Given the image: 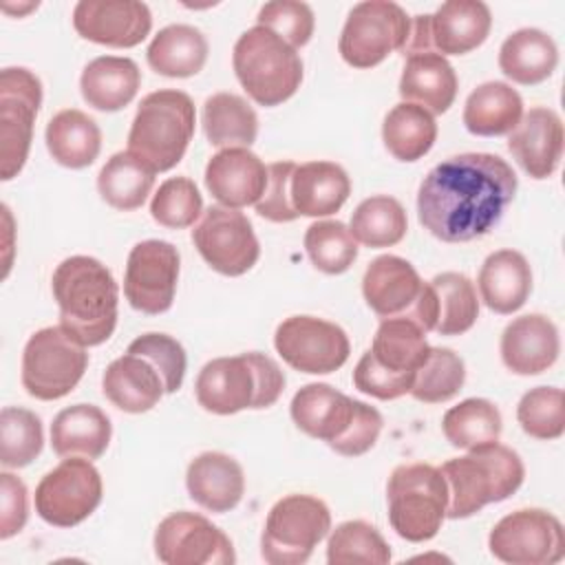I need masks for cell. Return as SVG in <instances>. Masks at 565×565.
Wrapping results in <instances>:
<instances>
[{"label":"cell","instance_id":"obj_1","mask_svg":"<svg viewBox=\"0 0 565 565\" xmlns=\"http://www.w3.org/2000/svg\"><path fill=\"white\" fill-rule=\"evenodd\" d=\"M516 174L499 154L463 152L437 163L417 192L424 230L444 243L486 236L516 194Z\"/></svg>","mask_w":565,"mask_h":565},{"label":"cell","instance_id":"obj_2","mask_svg":"<svg viewBox=\"0 0 565 565\" xmlns=\"http://www.w3.org/2000/svg\"><path fill=\"white\" fill-rule=\"evenodd\" d=\"M60 327L84 347L106 342L117 324L119 287L110 269L93 256L64 258L51 278Z\"/></svg>","mask_w":565,"mask_h":565},{"label":"cell","instance_id":"obj_3","mask_svg":"<svg viewBox=\"0 0 565 565\" xmlns=\"http://www.w3.org/2000/svg\"><path fill=\"white\" fill-rule=\"evenodd\" d=\"M289 411L302 433L327 441L344 457H360L371 450L384 424L377 408L322 382L305 384L294 395Z\"/></svg>","mask_w":565,"mask_h":565},{"label":"cell","instance_id":"obj_4","mask_svg":"<svg viewBox=\"0 0 565 565\" xmlns=\"http://www.w3.org/2000/svg\"><path fill=\"white\" fill-rule=\"evenodd\" d=\"M285 388V373L265 353L252 351L210 360L196 375V402L207 413L234 415L245 408H269Z\"/></svg>","mask_w":565,"mask_h":565},{"label":"cell","instance_id":"obj_5","mask_svg":"<svg viewBox=\"0 0 565 565\" xmlns=\"http://www.w3.org/2000/svg\"><path fill=\"white\" fill-rule=\"evenodd\" d=\"M439 470L448 490V519H468L488 503L508 499L525 477L521 457L499 441L448 459Z\"/></svg>","mask_w":565,"mask_h":565},{"label":"cell","instance_id":"obj_6","mask_svg":"<svg viewBox=\"0 0 565 565\" xmlns=\"http://www.w3.org/2000/svg\"><path fill=\"white\" fill-rule=\"evenodd\" d=\"M194 104L188 93L163 88L146 95L128 132V150L154 172L174 168L194 135Z\"/></svg>","mask_w":565,"mask_h":565},{"label":"cell","instance_id":"obj_7","mask_svg":"<svg viewBox=\"0 0 565 565\" xmlns=\"http://www.w3.org/2000/svg\"><path fill=\"white\" fill-rule=\"evenodd\" d=\"M232 64L241 86L260 106L287 102L302 82V60L296 49L258 24L236 40Z\"/></svg>","mask_w":565,"mask_h":565},{"label":"cell","instance_id":"obj_8","mask_svg":"<svg viewBox=\"0 0 565 565\" xmlns=\"http://www.w3.org/2000/svg\"><path fill=\"white\" fill-rule=\"evenodd\" d=\"M388 521L411 543L430 541L446 519L448 490L441 470L430 463L397 466L386 483Z\"/></svg>","mask_w":565,"mask_h":565},{"label":"cell","instance_id":"obj_9","mask_svg":"<svg viewBox=\"0 0 565 565\" xmlns=\"http://www.w3.org/2000/svg\"><path fill=\"white\" fill-rule=\"evenodd\" d=\"M329 530L331 512L322 499L287 494L278 499L267 514L260 554L269 565H302Z\"/></svg>","mask_w":565,"mask_h":565},{"label":"cell","instance_id":"obj_10","mask_svg":"<svg viewBox=\"0 0 565 565\" xmlns=\"http://www.w3.org/2000/svg\"><path fill=\"white\" fill-rule=\"evenodd\" d=\"M88 366V353L62 327L35 331L22 351V386L42 402L68 395Z\"/></svg>","mask_w":565,"mask_h":565},{"label":"cell","instance_id":"obj_11","mask_svg":"<svg viewBox=\"0 0 565 565\" xmlns=\"http://www.w3.org/2000/svg\"><path fill=\"white\" fill-rule=\"evenodd\" d=\"M408 33L411 18L397 2L366 0L349 11L338 51L349 66L371 68L393 51H402Z\"/></svg>","mask_w":565,"mask_h":565},{"label":"cell","instance_id":"obj_12","mask_svg":"<svg viewBox=\"0 0 565 565\" xmlns=\"http://www.w3.org/2000/svg\"><path fill=\"white\" fill-rule=\"evenodd\" d=\"M492 15L479 0H448L430 15L411 18L406 55L435 51L439 55H463L481 46L490 33Z\"/></svg>","mask_w":565,"mask_h":565},{"label":"cell","instance_id":"obj_13","mask_svg":"<svg viewBox=\"0 0 565 565\" xmlns=\"http://www.w3.org/2000/svg\"><path fill=\"white\" fill-rule=\"evenodd\" d=\"M99 470L86 457H64L35 488V512L55 527H73L102 503Z\"/></svg>","mask_w":565,"mask_h":565},{"label":"cell","instance_id":"obj_14","mask_svg":"<svg viewBox=\"0 0 565 565\" xmlns=\"http://www.w3.org/2000/svg\"><path fill=\"white\" fill-rule=\"evenodd\" d=\"M42 104L40 79L22 66L0 73V179L11 181L29 157L33 124Z\"/></svg>","mask_w":565,"mask_h":565},{"label":"cell","instance_id":"obj_15","mask_svg":"<svg viewBox=\"0 0 565 565\" xmlns=\"http://www.w3.org/2000/svg\"><path fill=\"white\" fill-rule=\"evenodd\" d=\"M488 547L510 565H554L565 556V532L552 512L523 508L494 523Z\"/></svg>","mask_w":565,"mask_h":565},{"label":"cell","instance_id":"obj_16","mask_svg":"<svg viewBox=\"0 0 565 565\" xmlns=\"http://www.w3.org/2000/svg\"><path fill=\"white\" fill-rule=\"evenodd\" d=\"M274 347L291 369L311 375L338 371L351 353L344 329L316 316H291L282 320L274 333Z\"/></svg>","mask_w":565,"mask_h":565},{"label":"cell","instance_id":"obj_17","mask_svg":"<svg viewBox=\"0 0 565 565\" xmlns=\"http://www.w3.org/2000/svg\"><path fill=\"white\" fill-rule=\"evenodd\" d=\"M192 243L203 260L223 276H243L260 256V245L249 218L223 205H212L203 212L192 230Z\"/></svg>","mask_w":565,"mask_h":565},{"label":"cell","instance_id":"obj_18","mask_svg":"<svg viewBox=\"0 0 565 565\" xmlns=\"http://www.w3.org/2000/svg\"><path fill=\"white\" fill-rule=\"evenodd\" d=\"M154 554L166 565H232L230 536L196 512H172L154 530Z\"/></svg>","mask_w":565,"mask_h":565},{"label":"cell","instance_id":"obj_19","mask_svg":"<svg viewBox=\"0 0 565 565\" xmlns=\"http://www.w3.org/2000/svg\"><path fill=\"white\" fill-rule=\"evenodd\" d=\"M179 249L159 238L137 243L126 263L124 294L132 309L157 316L172 307L179 282Z\"/></svg>","mask_w":565,"mask_h":565},{"label":"cell","instance_id":"obj_20","mask_svg":"<svg viewBox=\"0 0 565 565\" xmlns=\"http://www.w3.org/2000/svg\"><path fill=\"white\" fill-rule=\"evenodd\" d=\"M73 26L84 40L130 49L148 38L152 13L137 0H79L73 9Z\"/></svg>","mask_w":565,"mask_h":565},{"label":"cell","instance_id":"obj_21","mask_svg":"<svg viewBox=\"0 0 565 565\" xmlns=\"http://www.w3.org/2000/svg\"><path fill=\"white\" fill-rule=\"evenodd\" d=\"M563 121L556 110L530 108L508 137V150L532 179H547L563 157Z\"/></svg>","mask_w":565,"mask_h":565},{"label":"cell","instance_id":"obj_22","mask_svg":"<svg viewBox=\"0 0 565 565\" xmlns=\"http://www.w3.org/2000/svg\"><path fill=\"white\" fill-rule=\"evenodd\" d=\"M267 185V166L249 148H223L205 168V188L223 207L256 205Z\"/></svg>","mask_w":565,"mask_h":565},{"label":"cell","instance_id":"obj_23","mask_svg":"<svg viewBox=\"0 0 565 565\" xmlns=\"http://www.w3.org/2000/svg\"><path fill=\"white\" fill-rule=\"evenodd\" d=\"M561 351L556 324L541 313L514 318L501 333V360L516 375L547 371Z\"/></svg>","mask_w":565,"mask_h":565},{"label":"cell","instance_id":"obj_24","mask_svg":"<svg viewBox=\"0 0 565 565\" xmlns=\"http://www.w3.org/2000/svg\"><path fill=\"white\" fill-rule=\"evenodd\" d=\"M424 289L417 269L399 256H377L364 271L362 294L380 318L408 316Z\"/></svg>","mask_w":565,"mask_h":565},{"label":"cell","instance_id":"obj_25","mask_svg":"<svg viewBox=\"0 0 565 565\" xmlns=\"http://www.w3.org/2000/svg\"><path fill=\"white\" fill-rule=\"evenodd\" d=\"M104 395L126 413H146L166 395L161 371L141 353L126 351L113 360L102 377Z\"/></svg>","mask_w":565,"mask_h":565},{"label":"cell","instance_id":"obj_26","mask_svg":"<svg viewBox=\"0 0 565 565\" xmlns=\"http://www.w3.org/2000/svg\"><path fill=\"white\" fill-rule=\"evenodd\" d=\"M185 486L194 503L221 514L236 508L243 499L245 475L234 457L207 450L190 461Z\"/></svg>","mask_w":565,"mask_h":565},{"label":"cell","instance_id":"obj_27","mask_svg":"<svg viewBox=\"0 0 565 565\" xmlns=\"http://www.w3.org/2000/svg\"><path fill=\"white\" fill-rule=\"evenodd\" d=\"M291 203L300 216H329L338 212L351 194V181L342 166L333 161H307L294 168Z\"/></svg>","mask_w":565,"mask_h":565},{"label":"cell","instance_id":"obj_28","mask_svg":"<svg viewBox=\"0 0 565 565\" xmlns=\"http://www.w3.org/2000/svg\"><path fill=\"white\" fill-rule=\"evenodd\" d=\"M477 285L488 309L501 316L514 313L532 291L530 263L516 249H499L483 260Z\"/></svg>","mask_w":565,"mask_h":565},{"label":"cell","instance_id":"obj_29","mask_svg":"<svg viewBox=\"0 0 565 565\" xmlns=\"http://www.w3.org/2000/svg\"><path fill=\"white\" fill-rule=\"evenodd\" d=\"M399 95L404 102L417 104L430 115H441L457 97L455 68L435 51L408 55L399 77Z\"/></svg>","mask_w":565,"mask_h":565},{"label":"cell","instance_id":"obj_30","mask_svg":"<svg viewBox=\"0 0 565 565\" xmlns=\"http://www.w3.org/2000/svg\"><path fill=\"white\" fill-rule=\"evenodd\" d=\"M108 415L93 404L62 408L51 424V448L57 457L97 459L110 444Z\"/></svg>","mask_w":565,"mask_h":565},{"label":"cell","instance_id":"obj_31","mask_svg":"<svg viewBox=\"0 0 565 565\" xmlns=\"http://www.w3.org/2000/svg\"><path fill=\"white\" fill-rule=\"evenodd\" d=\"M141 84V71L130 57L102 55L88 62L79 77V90L95 110L113 113L128 106Z\"/></svg>","mask_w":565,"mask_h":565},{"label":"cell","instance_id":"obj_32","mask_svg":"<svg viewBox=\"0 0 565 565\" xmlns=\"http://www.w3.org/2000/svg\"><path fill=\"white\" fill-rule=\"evenodd\" d=\"M558 64L554 40L541 29H519L510 33L499 49L501 73L523 86L545 82Z\"/></svg>","mask_w":565,"mask_h":565},{"label":"cell","instance_id":"obj_33","mask_svg":"<svg viewBox=\"0 0 565 565\" xmlns=\"http://www.w3.org/2000/svg\"><path fill=\"white\" fill-rule=\"evenodd\" d=\"M523 117L521 95L505 82L477 86L463 106V126L477 137L508 135Z\"/></svg>","mask_w":565,"mask_h":565},{"label":"cell","instance_id":"obj_34","mask_svg":"<svg viewBox=\"0 0 565 565\" xmlns=\"http://www.w3.org/2000/svg\"><path fill=\"white\" fill-rule=\"evenodd\" d=\"M44 137L51 157L71 170L90 166L102 150L99 126L77 108L55 113L46 124Z\"/></svg>","mask_w":565,"mask_h":565},{"label":"cell","instance_id":"obj_35","mask_svg":"<svg viewBox=\"0 0 565 565\" xmlns=\"http://www.w3.org/2000/svg\"><path fill=\"white\" fill-rule=\"evenodd\" d=\"M426 331L411 318H382L369 353L373 360L397 375H413L428 355Z\"/></svg>","mask_w":565,"mask_h":565},{"label":"cell","instance_id":"obj_36","mask_svg":"<svg viewBox=\"0 0 565 565\" xmlns=\"http://www.w3.org/2000/svg\"><path fill=\"white\" fill-rule=\"evenodd\" d=\"M146 57L159 75L192 77L205 66L207 40L190 24H170L152 38Z\"/></svg>","mask_w":565,"mask_h":565},{"label":"cell","instance_id":"obj_37","mask_svg":"<svg viewBox=\"0 0 565 565\" xmlns=\"http://www.w3.org/2000/svg\"><path fill=\"white\" fill-rule=\"evenodd\" d=\"M203 130L216 148H249L258 135L254 108L234 93H214L203 104Z\"/></svg>","mask_w":565,"mask_h":565},{"label":"cell","instance_id":"obj_38","mask_svg":"<svg viewBox=\"0 0 565 565\" xmlns=\"http://www.w3.org/2000/svg\"><path fill=\"white\" fill-rule=\"evenodd\" d=\"M154 174L157 172L130 150L115 152L99 170L97 190L110 207L130 212L141 207L152 192Z\"/></svg>","mask_w":565,"mask_h":565},{"label":"cell","instance_id":"obj_39","mask_svg":"<svg viewBox=\"0 0 565 565\" xmlns=\"http://www.w3.org/2000/svg\"><path fill=\"white\" fill-rule=\"evenodd\" d=\"M382 139L386 150L397 161H417L433 148L437 139L435 117L417 104L402 102L386 113Z\"/></svg>","mask_w":565,"mask_h":565},{"label":"cell","instance_id":"obj_40","mask_svg":"<svg viewBox=\"0 0 565 565\" xmlns=\"http://www.w3.org/2000/svg\"><path fill=\"white\" fill-rule=\"evenodd\" d=\"M349 230L358 243L371 249L397 245L408 230L406 210L393 196H369L351 214Z\"/></svg>","mask_w":565,"mask_h":565},{"label":"cell","instance_id":"obj_41","mask_svg":"<svg viewBox=\"0 0 565 565\" xmlns=\"http://www.w3.org/2000/svg\"><path fill=\"white\" fill-rule=\"evenodd\" d=\"M441 430L450 446L472 450L499 441L501 413L492 402L483 397H470L446 411Z\"/></svg>","mask_w":565,"mask_h":565},{"label":"cell","instance_id":"obj_42","mask_svg":"<svg viewBox=\"0 0 565 565\" xmlns=\"http://www.w3.org/2000/svg\"><path fill=\"white\" fill-rule=\"evenodd\" d=\"M437 298V322L435 329L439 335H461L479 318L477 289L468 276L459 271H444L430 280Z\"/></svg>","mask_w":565,"mask_h":565},{"label":"cell","instance_id":"obj_43","mask_svg":"<svg viewBox=\"0 0 565 565\" xmlns=\"http://www.w3.org/2000/svg\"><path fill=\"white\" fill-rule=\"evenodd\" d=\"M329 565H386L391 547L375 525L366 521L340 523L327 543Z\"/></svg>","mask_w":565,"mask_h":565},{"label":"cell","instance_id":"obj_44","mask_svg":"<svg viewBox=\"0 0 565 565\" xmlns=\"http://www.w3.org/2000/svg\"><path fill=\"white\" fill-rule=\"evenodd\" d=\"M463 380V360L452 349L430 347L424 364L415 373L411 395L424 404H441L461 391Z\"/></svg>","mask_w":565,"mask_h":565},{"label":"cell","instance_id":"obj_45","mask_svg":"<svg viewBox=\"0 0 565 565\" xmlns=\"http://www.w3.org/2000/svg\"><path fill=\"white\" fill-rule=\"evenodd\" d=\"M44 444L40 417L20 406H7L0 413V463L4 468H24Z\"/></svg>","mask_w":565,"mask_h":565},{"label":"cell","instance_id":"obj_46","mask_svg":"<svg viewBox=\"0 0 565 565\" xmlns=\"http://www.w3.org/2000/svg\"><path fill=\"white\" fill-rule=\"evenodd\" d=\"M305 249L316 269L342 274L358 258V241L340 221H316L305 232Z\"/></svg>","mask_w":565,"mask_h":565},{"label":"cell","instance_id":"obj_47","mask_svg":"<svg viewBox=\"0 0 565 565\" xmlns=\"http://www.w3.org/2000/svg\"><path fill=\"white\" fill-rule=\"evenodd\" d=\"M516 419L525 435L534 439H558L565 430L563 391L556 386L530 388L516 406Z\"/></svg>","mask_w":565,"mask_h":565},{"label":"cell","instance_id":"obj_48","mask_svg":"<svg viewBox=\"0 0 565 565\" xmlns=\"http://www.w3.org/2000/svg\"><path fill=\"white\" fill-rule=\"evenodd\" d=\"M201 192L188 177L166 179L150 201L152 218L170 230H183L194 225V221L201 216Z\"/></svg>","mask_w":565,"mask_h":565},{"label":"cell","instance_id":"obj_49","mask_svg":"<svg viewBox=\"0 0 565 565\" xmlns=\"http://www.w3.org/2000/svg\"><path fill=\"white\" fill-rule=\"evenodd\" d=\"M258 26H265L280 35L289 46H305L316 26V18L309 4L296 0H274L265 2L258 11Z\"/></svg>","mask_w":565,"mask_h":565},{"label":"cell","instance_id":"obj_50","mask_svg":"<svg viewBox=\"0 0 565 565\" xmlns=\"http://www.w3.org/2000/svg\"><path fill=\"white\" fill-rule=\"evenodd\" d=\"M126 351H135L146 355L163 375L166 393H174L183 384L185 375V351L183 347L168 333H143L135 338Z\"/></svg>","mask_w":565,"mask_h":565},{"label":"cell","instance_id":"obj_51","mask_svg":"<svg viewBox=\"0 0 565 565\" xmlns=\"http://www.w3.org/2000/svg\"><path fill=\"white\" fill-rule=\"evenodd\" d=\"M296 163L294 161H276L267 166V185L263 196L256 203V212L274 223H289L296 221L300 214L294 210L291 203V174Z\"/></svg>","mask_w":565,"mask_h":565},{"label":"cell","instance_id":"obj_52","mask_svg":"<svg viewBox=\"0 0 565 565\" xmlns=\"http://www.w3.org/2000/svg\"><path fill=\"white\" fill-rule=\"evenodd\" d=\"M413 375H397L388 369L380 366L369 351L362 353L353 369V384L358 391L377 397V399H397L406 393H411Z\"/></svg>","mask_w":565,"mask_h":565},{"label":"cell","instance_id":"obj_53","mask_svg":"<svg viewBox=\"0 0 565 565\" xmlns=\"http://www.w3.org/2000/svg\"><path fill=\"white\" fill-rule=\"evenodd\" d=\"M29 519L26 486L11 472L0 475V539L15 536Z\"/></svg>","mask_w":565,"mask_h":565},{"label":"cell","instance_id":"obj_54","mask_svg":"<svg viewBox=\"0 0 565 565\" xmlns=\"http://www.w3.org/2000/svg\"><path fill=\"white\" fill-rule=\"evenodd\" d=\"M2 9H4V13H15V15H24L26 11H33V9H38V2H29V4H18V7H13V4L4 2V4H2Z\"/></svg>","mask_w":565,"mask_h":565}]
</instances>
